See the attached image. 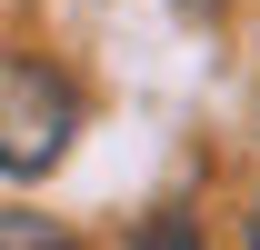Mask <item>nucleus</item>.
<instances>
[{
  "instance_id": "f257e3e1",
  "label": "nucleus",
  "mask_w": 260,
  "mask_h": 250,
  "mask_svg": "<svg viewBox=\"0 0 260 250\" xmlns=\"http://www.w3.org/2000/svg\"><path fill=\"white\" fill-rule=\"evenodd\" d=\"M70 140H80V90L30 50H0V170L40 180V170H60Z\"/></svg>"
},
{
  "instance_id": "f03ea898",
  "label": "nucleus",
  "mask_w": 260,
  "mask_h": 250,
  "mask_svg": "<svg viewBox=\"0 0 260 250\" xmlns=\"http://www.w3.org/2000/svg\"><path fill=\"white\" fill-rule=\"evenodd\" d=\"M0 250H80V240L60 220H40V210H0Z\"/></svg>"
},
{
  "instance_id": "7ed1b4c3",
  "label": "nucleus",
  "mask_w": 260,
  "mask_h": 250,
  "mask_svg": "<svg viewBox=\"0 0 260 250\" xmlns=\"http://www.w3.org/2000/svg\"><path fill=\"white\" fill-rule=\"evenodd\" d=\"M130 250H210V240H200V230H190L180 210H160V220H150V230H140Z\"/></svg>"
},
{
  "instance_id": "20e7f679",
  "label": "nucleus",
  "mask_w": 260,
  "mask_h": 250,
  "mask_svg": "<svg viewBox=\"0 0 260 250\" xmlns=\"http://www.w3.org/2000/svg\"><path fill=\"white\" fill-rule=\"evenodd\" d=\"M170 10H180V20H220L230 0H170Z\"/></svg>"
},
{
  "instance_id": "39448f33",
  "label": "nucleus",
  "mask_w": 260,
  "mask_h": 250,
  "mask_svg": "<svg viewBox=\"0 0 260 250\" xmlns=\"http://www.w3.org/2000/svg\"><path fill=\"white\" fill-rule=\"evenodd\" d=\"M250 250H260V200H250Z\"/></svg>"
}]
</instances>
